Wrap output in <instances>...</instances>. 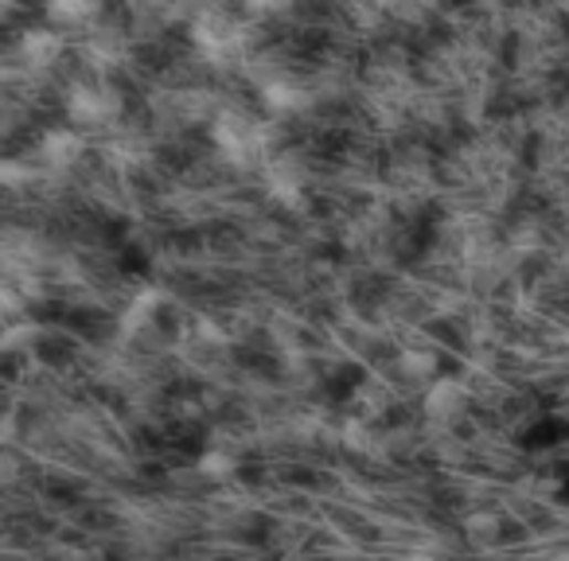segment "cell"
<instances>
[{
	"label": "cell",
	"mask_w": 569,
	"mask_h": 561,
	"mask_svg": "<svg viewBox=\"0 0 569 561\" xmlns=\"http://www.w3.org/2000/svg\"><path fill=\"white\" fill-rule=\"evenodd\" d=\"M63 51V40L55 32H28L24 35V55L32 66H48L55 63V55Z\"/></svg>",
	"instance_id": "3957f363"
},
{
	"label": "cell",
	"mask_w": 569,
	"mask_h": 561,
	"mask_svg": "<svg viewBox=\"0 0 569 561\" xmlns=\"http://www.w3.org/2000/svg\"><path fill=\"white\" fill-rule=\"evenodd\" d=\"M51 20H86L94 17V4H51Z\"/></svg>",
	"instance_id": "277c9868"
},
{
	"label": "cell",
	"mask_w": 569,
	"mask_h": 561,
	"mask_svg": "<svg viewBox=\"0 0 569 561\" xmlns=\"http://www.w3.org/2000/svg\"><path fill=\"white\" fill-rule=\"evenodd\" d=\"M78 152H83V140L66 129L48 133V140H43V157H48L51 165H75Z\"/></svg>",
	"instance_id": "7a4b0ae2"
},
{
	"label": "cell",
	"mask_w": 569,
	"mask_h": 561,
	"mask_svg": "<svg viewBox=\"0 0 569 561\" xmlns=\"http://www.w3.org/2000/svg\"><path fill=\"white\" fill-rule=\"evenodd\" d=\"M203 472H207V476L226 479L234 472V461H231V456H203Z\"/></svg>",
	"instance_id": "5b68a950"
},
{
	"label": "cell",
	"mask_w": 569,
	"mask_h": 561,
	"mask_svg": "<svg viewBox=\"0 0 569 561\" xmlns=\"http://www.w3.org/2000/svg\"><path fill=\"white\" fill-rule=\"evenodd\" d=\"M468 405V394H464V387L461 382H453V379H441L438 387L430 390V413L433 417H456V413Z\"/></svg>",
	"instance_id": "6da1fadb"
}]
</instances>
